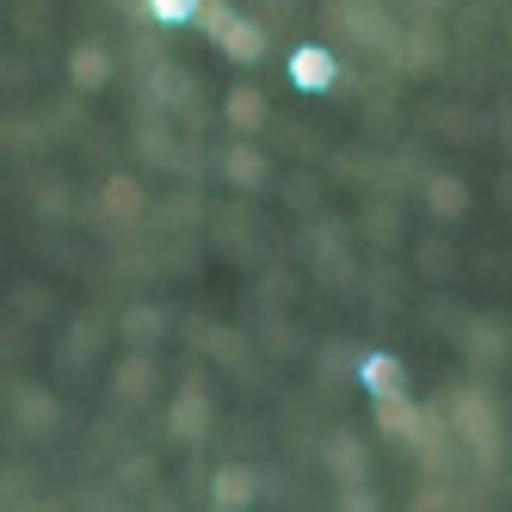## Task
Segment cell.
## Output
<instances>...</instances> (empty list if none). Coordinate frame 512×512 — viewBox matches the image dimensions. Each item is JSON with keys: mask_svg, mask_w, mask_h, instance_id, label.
I'll return each mask as SVG.
<instances>
[{"mask_svg": "<svg viewBox=\"0 0 512 512\" xmlns=\"http://www.w3.org/2000/svg\"><path fill=\"white\" fill-rule=\"evenodd\" d=\"M364 377H371V389H377V395H395V389H401L389 358H371V364H364Z\"/></svg>", "mask_w": 512, "mask_h": 512, "instance_id": "8", "label": "cell"}, {"mask_svg": "<svg viewBox=\"0 0 512 512\" xmlns=\"http://www.w3.org/2000/svg\"><path fill=\"white\" fill-rule=\"evenodd\" d=\"M105 68H112V62H105L99 50H81V56H75V87H99Z\"/></svg>", "mask_w": 512, "mask_h": 512, "instance_id": "5", "label": "cell"}, {"mask_svg": "<svg viewBox=\"0 0 512 512\" xmlns=\"http://www.w3.org/2000/svg\"><path fill=\"white\" fill-rule=\"evenodd\" d=\"M216 44H223L235 62H253V56L266 50V31L253 25V19H229V25H223V38H216Z\"/></svg>", "mask_w": 512, "mask_h": 512, "instance_id": "2", "label": "cell"}, {"mask_svg": "<svg viewBox=\"0 0 512 512\" xmlns=\"http://www.w3.org/2000/svg\"><path fill=\"white\" fill-rule=\"evenodd\" d=\"M290 81H297L303 93H327L334 87V56L327 50H297L290 56Z\"/></svg>", "mask_w": 512, "mask_h": 512, "instance_id": "1", "label": "cell"}, {"mask_svg": "<svg viewBox=\"0 0 512 512\" xmlns=\"http://www.w3.org/2000/svg\"><path fill=\"white\" fill-rule=\"evenodd\" d=\"M198 19H204L210 38H223V25H229L235 13H229V0H198Z\"/></svg>", "mask_w": 512, "mask_h": 512, "instance_id": "7", "label": "cell"}, {"mask_svg": "<svg viewBox=\"0 0 512 512\" xmlns=\"http://www.w3.org/2000/svg\"><path fill=\"white\" fill-rule=\"evenodd\" d=\"M229 118H235V130H253V124H260V93L241 87V93L229 99Z\"/></svg>", "mask_w": 512, "mask_h": 512, "instance_id": "6", "label": "cell"}, {"mask_svg": "<svg viewBox=\"0 0 512 512\" xmlns=\"http://www.w3.org/2000/svg\"><path fill=\"white\" fill-rule=\"evenodd\" d=\"M149 13L161 25H186V19H198V0H149Z\"/></svg>", "mask_w": 512, "mask_h": 512, "instance_id": "4", "label": "cell"}, {"mask_svg": "<svg viewBox=\"0 0 512 512\" xmlns=\"http://www.w3.org/2000/svg\"><path fill=\"white\" fill-rule=\"evenodd\" d=\"M253 500V475L247 469H223L216 475V506H247Z\"/></svg>", "mask_w": 512, "mask_h": 512, "instance_id": "3", "label": "cell"}]
</instances>
